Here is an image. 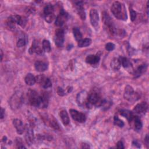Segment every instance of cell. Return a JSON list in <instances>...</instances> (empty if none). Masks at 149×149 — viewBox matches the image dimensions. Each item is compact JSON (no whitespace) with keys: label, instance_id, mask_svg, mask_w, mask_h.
I'll list each match as a JSON object with an SVG mask.
<instances>
[{"label":"cell","instance_id":"obj_25","mask_svg":"<svg viewBox=\"0 0 149 149\" xmlns=\"http://www.w3.org/2000/svg\"><path fill=\"white\" fill-rule=\"evenodd\" d=\"M111 67L113 70H118L121 66L119 58H115L111 62Z\"/></svg>","mask_w":149,"mask_h":149},{"label":"cell","instance_id":"obj_10","mask_svg":"<svg viewBox=\"0 0 149 149\" xmlns=\"http://www.w3.org/2000/svg\"><path fill=\"white\" fill-rule=\"evenodd\" d=\"M68 18V14L63 9L60 10L59 14L57 16L55 19V24L56 26L61 27L64 24Z\"/></svg>","mask_w":149,"mask_h":149},{"label":"cell","instance_id":"obj_16","mask_svg":"<svg viewBox=\"0 0 149 149\" xmlns=\"http://www.w3.org/2000/svg\"><path fill=\"white\" fill-rule=\"evenodd\" d=\"M42 47H41L38 40H34L32 43L31 47L29 49V53L32 54L35 52L37 54H41L42 52Z\"/></svg>","mask_w":149,"mask_h":149},{"label":"cell","instance_id":"obj_21","mask_svg":"<svg viewBox=\"0 0 149 149\" xmlns=\"http://www.w3.org/2000/svg\"><path fill=\"white\" fill-rule=\"evenodd\" d=\"M120 114L126 118L127 119V120L129 122H131L133 118H134V114L133 113V112L129 111V110H127V109H122L120 111Z\"/></svg>","mask_w":149,"mask_h":149},{"label":"cell","instance_id":"obj_43","mask_svg":"<svg viewBox=\"0 0 149 149\" xmlns=\"http://www.w3.org/2000/svg\"><path fill=\"white\" fill-rule=\"evenodd\" d=\"M87 144H86V143H84V144H81L82 145V146H81V148H90V146H89V145L88 144V145H87Z\"/></svg>","mask_w":149,"mask_h":149},{"label":"cell","instance_id":"obj_37","mask_svg":"<svg viewBox=\"0 0 149 149\" xmlns=\"http://www.w3.org/2000/svg\"><path fill=\"white\" fill-rule=\"evenodd\" d=\"M57 93L60 96H63L65 95V90L60 87H58L57 88Z\"/></svg>","mask_w":149,"mask_h":149},{"label":"cell","instance_id":"obj_39","mask_svg":"<svg viewBox=\"0 0 149 149\" xmlns=\"http://www.w3.org/2000/svg\"><path fill=\"white\" fill-rule=\"evenodd\" d=\"M116 147L118 148H124L125 147L123 146V143L122 141H119L116 144Z\"/></svg>","mask_w":149,"mask_h":149},{"label":"cell","instance_id":"obj_33","mask_svg":"<svg viewBox=\"0 0 149 149\" xmlns=\"http://www.w3.org/2000/svg\"><path fill=\"white\" fill-rule=\"evenodd\" d=\"M15 143H16V147L17 148H26V147L23 145V141H22L21 138L17 137L16 139V140H15Z\"/></svg>","mask_w":149,"mask_h":149},{"label":"cell","instance_id":"obj_46","mask_svg":"<svg viewBox=\"0 0 149 149\" xmlns=\"http://www.w3.org/2000/svg\"><path fill=\"white\" fill-rule=\"evenodd\" d=\"M147 15L148 13V1L147 2Z\"/></svg>","mask_w":149,"mask_h":149},{"label":"cell","instance_id":"obj_38","mask_svg":"<svg viewBox=\"0 0 149 149\" xmlns=\"http://www.w3.org/2000/svg\"><path fill=\"white\" fill-rule=\"evenodd\" d=\"M27 23V19L24 17H22L21 18V20H20V23L19 25H20V26L24 27L26 24Z\"/></svg>","mask_w":149,"mask_h":149},{"label":"cell","instance_id":"obj_40","mask_svg":"<svg viewBox=\"0 0 149 149\" xmlns=\"http://www.w3.org/2000/svg\"><path fill=\"white\" fill-rule=\"evenodd\" d=\"M132 144L134 145V146H136L137 147H140V144L139 143V142L138 141H137V140H134L133 142H132Z\"/></svg>","mask_w":149,"mask_h":149},{"label":"cell","instance_id":"obj_15","mask_svg":"<svg viewBox=\"0 0 149 149\" xmlns=\"http://www.w3.org/2000/svg\"><path fill=\"white\" fill-rule=\"evenodd\" d=\"M148 109V105L146 102H141L137 104L133 108V112L139 115L144 114Z\"/></svg>","mask_w":149,"mask_h":149},{"label":"cell","instance_id":"obj_24","mask_svg":"<svg viewBox=\"0 0 149 149\" xmlns=\"http://www.w3.org/2000/svg\"><path fill=\"white\" fill-rule=\"evenodd\" d=\"M25 83L28 86H33L36 82V77L31 73H27L24 78Z\"/></svg>","mask_w":149,"mask_h":149},{"label":"cell","instance_id":"obj_17","mask_svg":"<svg viewBox=\"0 0 149 149\" xmlns=\"http://www.w3.org/2000/svg\"><path fill=\"white\" fill-rule=\"evenodd\" d=\"M13 125L19 134H22L23 133L25 130V126L21 120L19 119H15L13 120Z\"/></svg>","mask_w":149,"mask_h":149},{"label":"cell","instance_id":"obj_5","mask_svg":"<svg viewBox=\"0 0 149 149\" xmlns=\"http://www.w3.org/2000/svg\"><path fill=\"white\" fill-rule=\"evenodd\" d=\"M124 98L129 101H135L139 99L140 96L137 93L134 91L133 88L129 85L125 87L124 91Z\"/></svg>","mask_w":149,"mask_h":149},{"label":"cell","instance_id":"obj_34","mask_svg":"<svg viewBox=\"0 0 149 149\" xmlns=\"http://www.w3.org/2000/svg\"><path fill=\"white\" fill-rule=\"evenodd\" d=\"M26 44V40L24 38H19L17 41V46L19 48L25 46Z\"/></svg>","mask_w":149,"mask_h":149},{"label":"cell","instance_id":"obj_45","mask_svg":"<svg viewBox=\"0 0 149 149\" xmlns=\"http://www.w3.org/2000/svg\"><path fill=\"white\" fill-rule=\"evenodd\" d=\"M6 140H7L6 137V136H3V139H2V141H3V142H4V143H5V142L6 141Z\"/></svg>","mask_w":149,"mask_h":149},{"label":"cell","instance_id":"obj_11","mask_svg":"<svg viewBox=\"0 0 149 149\" xmlns=\"http://www.w3.org/2000/svg\"><path fill=\"white\" fill-rule=\"evenodd\" d=\"M25 140L26 142L29 146H31L34 141V136L32 127L30 125H27L25 126Z\"/></svg>","mask_w":149,"mask_h":149},{"label":"cell","instance_id":"obj_13","mask_svg":"<svg viewBox=\"0 0 149 149\" xmlns=\"http://www.w3.org/2000/svg\"><path fill=\"white\" fill-rule=\"evenodd\" d=\"M90 20L93 27L97 29L99 24V15L98 11L95 9H91L90 11Z\"/></svg>","mask_w":149,"mask_h":149},{"label":"cell","instance_id":"obj_3","mask_svg":"<svg viewBox=\"0 0 149 149\" xmlns=\"http://www.w3.org/2000/svg\"><path fill=\"white\" fill-rule=\"evenodd\" d=\"M102 20L108 33L111 36L116 34L117 30L115 26V24L110 16L105 11L102 12Z\"/></svg>","mask_w":149,"mask_h":149},{"label":"cell","instance_id":"obj_44","mask_svg":"<svg viewBox=\"0 0 149 149\" xmlns=\"http://www.w3.org/2000/svg\"><path fill=\"white\" fill-rule=\"evenodd\" d=\"M3 52H2V50L1 49V61L2 60V58H3Z\"/></svg>","mask_w":149,"mask_h":149},{"label":"cell","instance_id":"obj_19","mask_svg":"<svg viewBox=\"0 0 149 149\" xmlns=\"http://www.w3.org/2000/svg\"><path fill=\"white\" fill-rule=\"evenodd\" d=\"M100 60V57L98 55H89L86 58V62L87 63L94 65H97Z\"/></svg>","mask_w":149,"mask_h":149},{"label":"cell","instance_id":"obj_2","mask_svg":"<svg viewBox=\"0 0 149 149\" xmlns=\"http://www.w3.org/2000/svg\"><path fill=\"white\" fill-rule=\"evenodd\" d=\"M113 15L118 19L126 20L127 19L125 6L123 3L119 1H115L111 8Z\"/></svg>","mask_w":149,"mask_h":149},{"label":"cell","instance_id":"obj_18","mask_svg":"<svg viewBox=\"0 0 149 149\" xmlns=\"http://www.w3.org/2000/svg\"><path fill=\"white\" fill-rule=\"evenodd\" d=\"M75 8L78 14V15L80 16V17L82 20L86 19V13L84 9L83 6V2L79 1L75 3Z\"/></svg>","mask_w":149,"mask_h":149},{"label":"cell","instance_id":"obj_27","mask_svg":"<svg viewBox=\"0 0 149 149\" xmlns=\"http://www.w3.org/2000/svg\"><path fill=\"white\" fill-rule=\"evenodd\" d=\"M91 40L89 38H86L84 39H81L79 41H78V47L82 48V47H86L89 46L91 44Z\"/></svg>","mask_w":149,"mask_h":149},{"label":"cell","instance_id":"obj_12","mask_svg":"<svg viewBox=\"0 0 149 149\" xmlns=\"http://www.w3.org/2000/svg\"><path fill=\"white\" fill-rule=\"evenodd\" d=\"M69 112L73 120L80 123H83L86 121V117L83 113L79 112L78 111L73 109H69Z\"/></svg>","mask_w":149,"mask_h":149},{"label":"cell","instance_id":"obj_9","mask_svg":"<svg viewBox=\"0 0 149 149\" xmlns=\"http://www.w3.org/2000/svg\"><path fill=\"white\" fill-rule=\"evenodd\" d=\"M65 33L62 29H58L55 31L54 41L56 45L59 47H62L64 43Z\"/></svg>","mask_w":149,"mask_h":149},{"label":"cell","instance_id":"obj_28","mask_svg":"<svg viewBox=\"0 0 149 149\" xmlns=\"http://www.w3.org/2000/svg\"><path fill=\"white\" fill-rule=\"evenodd\" d=\"M120 65L125 68H129L132 66L131 62L129 61V60L126 58V57H123L120 56L119 58Z\"/></svg>","mask_w":149,"mask_h":149},{"label":"cell","instance_id":"obj_32","mask_svg":"<svg viewBox=\"0 0 149 149\" xmlns=\"http://www.w3.org/2000/svg\"><path fill=\"white\" fill-rule=\"evenodd\" d=\"M113 122L114 124L120 127H122L124 126V122L120 120L118 116H115L113 118Z\"/></svg>","mask_w":149,"mask_h":149},{"label":"cell","instance_id":"obj_6","mask_svg":"<svg viewBox=\"0 0 149 149\" xmlns=\"http://www.w3.org/2000/svg\"><path fill=\"white\" fill-rule=\"evenodd\" d=\"M44 16L45 21L50 23H51L55 17L54 15V8L52 5L48 4L44 9Z\"/></svg>","mask_w":149,"mask_h":149},{"label":"cell","instance_id":"obj_30","mask_svg":"<svg viewBox=\"0 0 149 149\" xmlns=\"http://www.w3.org/2000/svg\"><path fill=\"white\" fill-rule=\"evenodd\" d=\"M48 122L49 123V126L51 127H52L53 129H54L55 130H59V124L58 123L56 120L54 118L51 117V118H49L48 119Z\"/></svg>","mask_w":149,"mask_h":149},{"label":"cell","instance_id":"obj_20","mask_svg":"<svg viewBox=\"0 0 149 149\" xmlns=\"http://www.w3.org/2000/svg\"><path fill=\"white\" fill-rule=\"evenodd\" d=\"M35 69L39 72H43L48 68V64L43 61H36L34 64Z\"/></svg>","mask_w":149,"mask_h":149},{"label":"cell","instance_id":"obj_1","mask_svg":"<svg viewBox=\"0 0 149 149\" xmlns=\"http://www.w3.org/2000/svg\"><path fill=\"white\" fill-rule=\"evenodd\" d=\"M28 100L31 105L38 108H46L48 104V97L46 94L40 95L34 90L28 92Z\"/></svg>","mask_w":149,"mask_h":149},{"label":"cell","instance_id":"obj_8","mask_svg":"<svg viewBox=\"0 0 149 149\" xmlns=\"http://www.w3.org/2000/svg\"><path fill=\"white\" fill-rule=\"evenodd\" d=\"M88 94L85 90H83L79 93L76 97V101L78 105L83 108L87 107L88 104Z\"/></svg>","mask_w":149,"mask_h":149},{"label":"cell","instance_id":"obj_22","mask_svg":"<svg viewBox=\"0 0 149 149\" xmlns=\"http://www.w3.org/2000/svg\"><path fill=\"white\" fill-rule=\"evenodd\" d=\"M59 115H60V118L61 119V120H62L63 124L65 126L69 125V123L70 122V120H69L68 113L66 112V110H62L60 112Z\"/></svg>","mask_w":149,"mask_h":149},{"label":"cell","instance_id":"obj_29","mask_svg":"<svg viewBox=\"0 0 149 149\" xmlns=\"http://www.w3.org/2000/svg\"><path fill=\"white\" fill-rule=\"evenodd\" d=\"M73 33L74 37L77 41H79L82 39V34L79 28L74 27L73 29Z\"/></svg>","mask_w":149,"mask_h":149},{"label":"cell","instance_id":"obj_36","mask_svg":"<svg viewBox=\"0 0 149 149\" xmlns=\"http://www.w3.org/2000/svg\"><path fill=\"white\" fill-rule=\"evenodd\" d=\"M130 19L132 22L134 21L136 18V16H137V14H136V12L134 11V10H133L132 9H130Z\"/></svg>","mask_w":149,"mask_h":149},{"label":"cell","instance_id":"obj_26","mask_svg":"<svg viewBox=\"0 0 149 149\" xmlns=\"http://www.w3.org/2000/svg\"><path fill=\"white\" fill-rule=\"evenodd\" d=\"M133 120H134V129L137 131L141 130V129L142 128V126H143V123H142V122H141L140 118L138 116H134Z\"/></svg>","mask_w":149,"mask_h":149},{"label":"cell","instance_id":"obj_14","mask_svg":"<svg viewBox=\"0 0 149 149\" xmlns=\"http://www.w3.org/2000/svg\"><path fill=\"white\" fill-rule=\"evenodd\" d=\"M36 82L38 83L44 88H48L52 86L51 80L44 75H39L36 77Z\"/></svg>","mask_w":149,"mask_h":149},{"label":"cell","instance_id":"obj_7","mask_svg":"<svg viewBox=\"0 0 149 149\" xmlns=\"http://www.w3.org/2000/svg\"><path fill=\"white\" fill-rule=\"evenodd\" d=\"M22 103V95L20 93H16L10 99V105L12 109L15 110L19 108Z\"/></svg>","mask_w":149,"mask_h":149},{"label":"cell","instance_id":"obj_41","mask_svg":"<svg viewBox=\"0 0 149 149\" xmlns=\"http://www.w3.org/2000/svg\"><path fill=\"white\" fill-rule=\"evenodd\" d=\"M5 116V109L1 108V119H2Z\"/></svg>","mask_w":149,"mask_h":149},{"label":"cell","instance_id":"obj_35","mask_svg":"<svg viewBox=\"0 0 149 149\" xmlns=\"http://www.w3.org/2000/svg\"><path fill=\"white\" fill-rule=\"evenodd\" d=\"M115 45L112 42H108L105 45V49L108 51H113L115 49Z\"/></svg>","mask_w":149,"mask_h":149},{"label":"cell","instance_id":"obj_4","mask_svg":"<svg viewBox=\"0 0 149 149\" xmlns=\"http://www.w3.org/2000/svg\"><path fill=\"white\" fill-rule=\"evenodd\" d=\"M103 102L104 100L101 98L98 93L96 92H93L90 94H88L87 108L91 107L93 105L96 107H101Z\"/></svg>","mask_w":149,"mask_h":149},{"label":"cell","instance_id":"obj_42","mask_svg":"<svg viewBox=\"0 0 149 149\" xmlns=\"http://www.w3.org/2000/svg\"><path fill=\"white\" fill-rule=\"evenodd\" d=\"M144 139H145V140H144V142H145L147 146H148V134L146 135V137H145Z\"/></svg>","mask_w":149,"mask_h":149},{"label":"cell","instance_id":"obj_23","mask_svg":"<svg viewBox=\"0 0 149 149\" xmlns=\"http://www.w3.org/2000/svg\"><path fill=\"white\" fill-rule=\"evenodd\" d=\"M147 69V65L146 64L141 65L134 71V77H137L141 76L142 74H143L146 72Z\"/></svg>","mask_w":149,"mask_h":149},{"label":"cell","instance_id":"obj_31","mask_svg":"<svg viewBox=\"0 0 149 149\" xmlns=\"http://www.w3.org/2000/svg\"><path fill=\"white\" fill-rule=\"evenodd\" d=\"M42 49L45 52H49L51 51V44L50 42L48 40H44L42 42Z\"/></svg>","mask_w":149,"mask_h":149}]
</instances>
